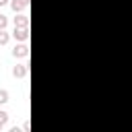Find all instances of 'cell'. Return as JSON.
Instances as JSON below:
<instances>
[{
    "label": "cell",
    "mask_w": 132,
    "mask_h": 132,
    "mask_svg": "<svg viewBox=\"0 0 132 132\" xmlns=\"http://www.w3.org/2000/svg\"><path fill=\"white\" fill-rule=\"evenodd\" d=\"M12 35H14V39H19V41H27V39H29V27H14Z\"/></svg>",
    "instance_id": "obj_1"
},
{
    "label": "cell",
    "mask_w": 132,
    "mask_h": 132,
    "mask_svg": "<svg viewBox=\"0 0 132 132\" xmlns=\"http://www.w3.org/2000/svg\"><path fill=\"white\" fill-rule=\"evenodd\" d=\"M12 56H14V58H27V56H29V45H27V43H19V45H14Z\"/></svg>",
    "instance_id": "obj_2"
},
{
    "label": "cell",
    "mask_w": 132,
    "mask_h": 132,
    "mask_svg": "<svg viewBox=\"0 0 132 132\" xmlns=\"http://www.w3.org/2000/svg\"><path fill=\"white\" fill-rule=\"evenodd\" d=\"M27 72H29V66H27V64H16V66L12 68V74H14L16 78H23V76H27Z\"/></svg>",
    "instance_id": "obj_3"
},
{
    "label": "cell",
    "mask_w": 132,
    "mask_h": 132,
    "mask_svg": "<svg viewBox=\"0 0 132 132\" xmlns=\"http://www.w3.org/2000/svg\"><path fill=\"white\" fill-rule=\"evenodd\" d=\"M14 27H29V19L25 14H16L14 16Z\"/></svg>",
    "instance_id": "obj_4"
},
{
    "label": "cell",
    "mask_w": 132,
    "mask_h": 132,
    "mask_svg": "<svg viewBox=\"0 0 132 132\" xmlns=\"http://www.w3.org/2000/svg\"><path fill=\"white\" fill-rule=\"evenodd\" d=\"M10 6H12V10H14V12H19V10H23L25 6H29V2H27V0H12V2H10Z\"/></svg>",
    "instance_id": "obj_5"
},
{
    "label": "cell",
    "mask_w": 132,
    "mask_h": 132,
    "mask_svg": "<svg viewBox=\"0 0 132 132\" xmlns=\"http://www.w3.org/2000/svg\"><path fill=\"white\" fill-rule=\"evenodd\" d=\"M8 43V33L4 29H0V45H6Z\"/></svg>",
    "instance_id": "obj_6"
},
{
    "label": "cell",
    "mask_w": 132,
    "mask_h": 132,
    "mask_svg": "<svg viewBox=\"0 0 132 132\" xmlns=\"http://www.w3.org/2000/svg\"><path fill=\"white\" fill-rule=\"evenodd\" d=\"M8 101V91H4V89H0V105H4Z\"/></svg>",
    "instance_id": "obj_7"
},
{
    "label": "cell",
    "mask_w": 132,
    "mask_h": 132,
    "mask_svg": "<svg viewBox=\"0 0 132 132\" xmlns=\"http://www.w3.org/2000/svg\"><path fill=\"white\" fill-rule=\"evenodd\" d=\"M6 122H8V113H6L4 109H0V126H4Z\"/></svg>",
    "instance_id": "obj_8"
},
{
    "label": "cell",
    "mask_w": 132,
    "mask_h": 132,
    "mask_svg": "<svg viewBox=\"0 0 132 132\" xmlns=\"http://www.w3.org/2000/svg\"><path fill=\"white\" fill-rule=\"evenodd\" d=\"M6 25H8V19L4 14H0V29H6Z\"/></svg>",
    "instance_id": "obj_9"
},
{
    "label": "cell",
    "mask_w": 132,
    "mask_h": 132,
    "mask_svg": "<svg viewBox=\"0 0 132 132\" xmlns=\"http://www.w3.org/2000/svg\"><path fill=\"white\" fill-rule=\"evenodd\" d=\"M8 132H25V130H23V128H19V126H12Z\"/></svg>",
    "instance_id": "obj_10"
},
{
    "label": "cell",
    "mask_w": 132,
    "mask_h": 132,
    "mask_svg": "<svg viewBox=\"0 0 132 132\" xmlns=\"http://www.w3.org/2000/svg\"><path fill=\"white\" fill-rule=\"evenodd\" d=\"M6 2H8V0H0V6H4V4H6Z\"/></svg>",
    "instance_id": "obj_11"
},
{
    "label": "cell",
    "mask_w": 132,
    "mask_h": 132,
    "mask_svg": "<svg viewBox=\"0 0 132 132\" xmlns=\"http://www.w3.org/2000/svg\"><path fill=\"white\" fill-rule=\"evenodd\" d=\"M0 130H2V126H0Z\"/></svg>",
    "instance_id": "obj_12"
}]
</instances>
